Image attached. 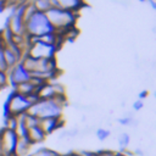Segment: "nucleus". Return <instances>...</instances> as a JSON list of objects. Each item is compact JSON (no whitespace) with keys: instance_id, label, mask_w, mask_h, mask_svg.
<instances>
[{"instance_id":"obj_1","label":"nucleus","mask_w":156,"mask_h":156,"mask_svg":"<svg viewBox=\"0 0 156 156\" xmlns=\"http://www.w3.org/2000/svg\"><path fill=\"white\" fill-rule=\"evenodd\" d=\"M67 104L66 95L55 96L50 100H38L32 104L27 110L28 115L35 116L39 119L44 118H61L63 113V107Z\"/></svg>"},{"instance_id":"obj_2","label":"nucleus","mask_w":156,"mask_h":156,"mask_svg":"<svg viewBox=\"0 0 156 156\" xmlns=\"http://www.w3.org/2000/svg\"><path fill=\"white\" fill-rule=\"evenodd\" d=\"M45 16L52 29L58 34H62L67 29L76 27L77 12L63 10L60 7H51L45 12Z\"/></svg>"},{"instance_id":"obj_3","label":"nucleus","mask_w":156,"mask_h":156,"mask_svg":"<svg viewBox=\"0 0 156 156\" xmlns=\"http://www.w3.org/2000/svg\"><path fill=\"white\" fill-rule=\"evenodd\" d=\"M24 27H26V34L28 37H32V38H38V37L44 35L46 33L55 32L52 29L51 24L49 23L45 13L38 12V11H35L24 22Z\"/></svg>"},{"instance_id":"obj_4","label":"nucleus","mask_w":156,"mask_h":156,"mask_svg":"<svg viewBox=\"0 0 156 156\" xmlns=\"http://www.w3.org/2000/svg\"><path fill=\"white\" fill-rule=\"evenodd\" d=\"M57 50L58 49L56 46L44 44V43L37 40L35 38L28 37V48L26 50V55H28L33 58H44V60L55 58Z\"/></svg>"},{"instance_id":"obj_5","label":"nucleus","mask_w":156,"mask_h":156,"mask_svg":"<svg viewBox=\"0 0 156 156\" xmlns=\"http://www.w3.org/2000/svg\"><path fill=\"white\" fill-rule=\"evenodd\" d=\"M29 106H30V102L27 99V96H23L12 91L5 102V115L18 116V115L26 113Z\"/></svg>"},{"instance_id":"obj_6","label":"nucleus","mask_w":156,"mask_h":156,"mask_svg":"<svg viewBox=\"0 0 156 156\" xmlns=\"http://www.w3.org/2000/svg\"><path fill=\"white\" fill-rule=\"evenodd\" d=\"M22 4L15 6V10L12 11V13L10 15V17L7 20L6 28L10 30V33L12 35H23V34H26L24 21L22 18Z\"/></svg>"},{"instance_id":"obj_7","label":"nucleus","mask_w":156,"mask_h":156,"mask_svg":"<svg viewBox=\"0 0 156 156\" xmlns=\"http://www.w3.org/2000/svg\"><path fill=\"white\" fill-rule=\"evenodd\" d=\"M18 135L15 130L2 128L0 130V147H1V156H12L13 149L17 143Z\"/></svg>"},{"instance_id":"obj_8","label":"nucleus","mask_w":156,"mask_h":156,"mask_svg":"<svg viewBox=\"0 0 156 156\" xmlns=\"http://www.w3.org/2000/svg\"><path fill=\"white\" fill-rule=\"evenodd\" d=\"M7 77H9V83L13 87L16 84H20L22 82H27L30 78V74L22 67L21 63L15 65L7 71Z\"/></svg>"},{"instance_id":"obj_9","label":"nucleus","mask_w":156,"mask_h":156,"mask_svg":"<svg viewBox=\"0 0 156 156\" xmlns=\"http://www.w3.org/2000/svg\"><path fill=\"white\" fill-rule=\"evenodd\" d=\"M62 126H63V122L61 118H44L39 121V127L46 135H50L54 132L58 130Z\"/></svg>"},{"instance_id":"obj_10","label":"nucleus","mask_w":156,"mask_h":156,"mask_svg":"<svg viewBox=\"0 0 156 156\" xmlns=\"http://www.w3.org/2000/svg\"><path fill=\"white\" fill-rule=\"evenodd\" d=\"M35 94H37L39 100H50V99H52L55 96H58L57 93H56V89H55L54 80L52 82H46L43 85H40L37 89Z\"/></svg>"},{"instance_id":"obj_11","label":"nucleus","mask_w":156,"mask_h":156,"mask_svg":"<svg viewBox=\"0 0 156 156\" xmlns=\"http://www.w3.org/2000/svg\"><path fill=\"white\" fill-rule=\"evenodd\" d=\"M52 7H60L63 10L78 12L83 6V0H50Z\"/></svg>"},{"instance_id":"obj_12","label":"nucleus","mask_w":156,"mask_h":156,"mask_svg":"<svg viewBox=\"0 0 156 156\" xmlns=\"http://www.w3.org/2000/svg\"><path fill=\"white\" fill-rule=\"evenodd\" d=\"M26 136H27V139L29 140V143H30L32 145L41 144V143H44L45 139L48 138V135L41 130V128H40L39 126L27 129V134H26Z\"/></svg>"},{"instance_id":"obj_13","label":"nucleus","mask_w":156,"mask_h":156,"mask_svg":"<svg viewBox=\"0 0 156 156\" xmlns=\"http://www.w3.org/2000/svg\"><path fill=\"white\" fill-rule=\"evenodd\" d=\"M32 144L29 143V140L27 139V136H18L17 143L15 145L13 149V155L12 156H27L32 149Z\"/></svg>"},{"instance_id":"obj_14","label":"nucleus","mask_w":156,"mask_h":156,"mask_svg":"<svg viewBox=\"0 0 156 156\" xmlns=\"http://www.w3.org/2000/svg\"><path fill=\"white\" fill-rule=\"evenodd\" d=\"M12 91H15V93H17L20 95H23V96H29L32 94H35L37 88L32 84L30 80H27V82H22L20 84L13 85V90Z\"/></svg>"},{"instance_id":"obj_15","label":"nucleus","mask_w":156,"mask_h":156,"mask_svg":"<svg viewBox=\"0 0 156 156\" xmlns=\"http://www.w3.org/2000/svg\"><path fill=\"white\" fill-rule=\"evenodd\" d=\"M17 127V117L12 116V115H5V127L7 129L15 130Z\"/></svg>"},{"instance_id":"obj_16","label":"nucleus","mask_w":156,"mask_h":156,"mask_svg":"<svg viewBox=\"0 0 156 156\" xmlns=\"http://www.w3.org/2000/svg\"><path fill=\"white\" fill-rule=\"evenodd\" d=\"M58 152L51 150V149H48V147H40L38 149L37 151H34L30 156H57Z\"/></svg>"},{"instance_id":"obj_17","label":"nucleus","mask_w":156,"mask_h":156,"mask_svg":"<svg viewBox=\"0 0 156 156\" xmlns=\"http://www.w3.org/2000/svg\"><path fill=\"white\" fill-rule=\"evenodd\" d=\"M129 140H130V136H129V134H127V133H122V134L118 136V144H119V146H121L122 149H124V147L128 146Z\"/></svg>"},{"instance_id":"obj_18","label":"nucleus","mask_w":156,"mask_h":156,"mask_svg":"<svg viewBox=\"0 0 156 156\" xmlns=\"http://www.w3.org/2000/svg\"><path fill=\"white\" fill-rule=\"evenodd\" d=\"M108 135H110V130H108V129L100 128V129H98V130H96V136H98V139H99L100 141L106 140V139L108 138Z\"/></svg>"},{"instance_id":"obj_19","label":"nucleus","mask_w":156,"mask_h":156,"mask_svg":"<svg viewBox=\"0 0 156 156\" xmlns=\"http://www.w3.org/2000/svg\"><path fill=\"white\" fill-rule=\"evenodd\" d=\"M9 77H7V72H0V90H2L4 88H6L9 85Z\"/></svg>"},{"instance_id":"obj_20","label":"nucleus","mask_w":156,"mask_h":156,"mask_svg":"<svg viewBox=\"0 0 156 156\" xmlns=\"http://www.w3.org/2000/svg\"><path fill=\"white\" fill-rule=\"evenodd\" d=\"M116 151H111V150H100V151H94L93 156H115Z\"/></svg>"},{"instance_id":"obj_21","label":"nucleus","mask_w":156,"mask_h":156,"mask_svg":"<svg viewBox=\"0 0 156 156\" xmlns=\"http://www.w3.org/2000/svg\"><path fill=\"white\" fill-rule=\"evenodd\" d=\"M133 107H134V110H135V111H139V110L143 107V101H141V100L135 101V102H134V105H133Z\"/></svg>"},{"instance_id":"obj_22","label":"nucleus","mask_w":156,"mask_h":156,"mask_svg":"<svg viewBox=\"0 0 156 156\" xmlns=\"http://www.w3.org/2000/svg\"><path fill=\"white\" fill-rule=\"evenodd\" d=\"M67 156H82V154L79 151H71L67 154Z\"/></svg>"},{"instance_id":"obj_23","label":"nucleus","mask_w":156,"mask_h":156,"mask_svg":"<svg viewBox=\"0 0 156 156\" xmlns=\"http://www.w3.org/2000/svg\"><path fill=\"white\" fill-rule=\"evenodd\" d=\"M115 156H130L129 154H126L124 151H116Z\"/></svg>"},{"instance_id":"obj_24","label":"nucleus","mask_w":156,"mask_h":156,"mask_svg":"<svg viewBox=\"0 0 156 156\" xmlns=\"http://www.w3.org/2000/svg\"><path fill=\"white\" fill-rule=\"evenodd\" d=\"M5 46V43H4V40H2V38H1V34H0V50H2V48Z\"/></svg>"},{"instance_id":"obj_25","label":"nucleus","mask_w":156,"mask_h":156,"mask_svg":"<svg viewBox=\"0 0 156 156\" xmlns=\"http://www.w3.org/2000/svg\"><path fill=\"white\" fill-rule=\"evenodd\" d=\"M0 156H1V147H0Z\"/></svg>"},{"instance_id":"obj_26","label":"nucleus","mask_w":156,"mask_h":156,"mask_svg":"<svg viewBox=\"0 0 156 156\" xmlns=\"http://www.w3.org/2000/svg\"><path fill=\"white\" fill-rule=\"evenodd\" d=\"M0 91H1V90H0Z\"/></svg>"}]
</instances>
